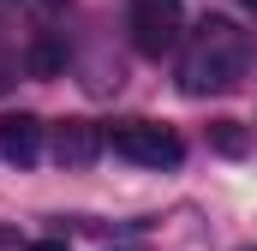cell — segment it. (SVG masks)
<instances>
[{"mask_svg":"<svg viewBox=\"0 0 257 251\" xmlns=\"http://www.w3.org/2000/svg\"><path fill=\"white\" fill-rule=\"evenodd\" d=\"M239 72H245V36L227 18H203L192 54L180 66V90L186 96H209V90H227Z\"/></svg>","mask_w":257,"mask_h":251,"instance_id":"6da1fadb","label":"cell"},{"mask_svg":"<svg viewBox=\"0 0 257 251\" xmlns=\"http://www.w3.org/2000/svg\"><path fill=\"white\" fill-rule=\"evenodd\" d=\"M180 42V0H138L132 6V48L162 60Z\"/></svg>","mask_w":257,"mask_h":251,"instance_id":"7a4b0ae2","label":"cell"},{"mask_svg":"<svg viewBox=\"0 0 257 251\" xmlns=\"http://www.w3.org/2000/svg\"><path fill=\"white\" fill-rule=\"evenodd\" d=\"M108 144H114L126 162H144V168H174V162H180V138L162 132V126H144V120L108 132Z\"/></svg>","mask_w":257,"mask_h":251,"instance_id":"3957f363","label":"cell"},{"mask_svg":"<svg viewBox=\"0 0 257 251\" xmlns=\"http://www.w3.org/2000/svg\"><path fill=\"white\" fill-rule=\"evenodd\" d=\"M96 150H102V132H96L90 120H66V126H54V156H60L66 168L96 162Z\"/></svg>","mask_w":257,"mask_h":251,"instance_id":"277c9868","label":"cell"},{"mask_svg":"<svg viewBox=\"0 0 257 251\" xmlns=\"http://www.w3.org/2000/svg\"><path fill=\"white\" fill-rule=\"evenodd\" d=\"M42 150V126L30 114H0V156L6 162H36Z\"/></svg>","mask_w":257,"mask_h":251,"instance_id":"5b68a950","label":"cell"},{"mask_svg":"<svg viewBox=\"0 0 257 251\" xmlns=\"http://www.w3.org/2000/svg\"><path fill=\"white\" fill-rule=\"evenodd\" d=\"M60 66H66V42H60V36H42V42L30 48V72L48 78V72H60Z\"/></svg>","mask_w":257,"mask_h":251,"instance_id":"8992f818","label":"cell"},{"mask_svg":"<svg viewBox=\"0 0 257 251\" xmlns=\"http://www.w3.org/2000/svg\"><path fill=\"white\" fill-rule=\"evenodd\" d=\"M209 144H215L221 156H245V132H239V120H215V126H209Z\"/></svg>","mask_w":257,"mask_h":251,"instance_id":"52a82bcc","label":"cell"},{"mask_svg":"<svg viewBox=\"0 0 257 251\" xmlns=\"http://www.w3.org/2000/svg\"><path fill=\"white\" fill-rule=\"evenodd\" d=\"M30 251H72V245H66V239H36Z\"/></svg>","mask_w":257,"mask_h":251,"instance_id":"ba28073f","label":"cell"},{"mask_svg":"<svg viewBox=\"0 0 257 251\" xmlns=\"http://www.w3.org/2000/svg\"><path fill=\"white\" fill-rule=\"evenodd\" d=\"M6 84H12V66H6V60H0V90H6Z\"/></svg>","mask_w":257,"mask_h":251,"instance_id":"9c48e42d","label":"cell"},{"mask_svg":"<svg viewBox=\"0 0 257 251\" xmlns=\"http://www.w3.org/2000/svg\"><path fill=\"white\" fill-rule=\"evenodd\" d=\"M245 12H251V18H257V0H245Z\"/></svg>","mask_w":257,"mask_h":251,"instance_id":"30bf717a","label":"cell"},{"mask_svg":"<svg viewBox=\"0 0 257 251\" xmlns=\"http://www.w3.org/2000/svg\"><path fill=\"white\" fill-rule=\"evenodd\" d=\"M245 251H257V245H245Z\"/></svg>","mask_w":257,"mask_h":251,"instance_id":"8fae6325","label":"cell"}]
</instances>
